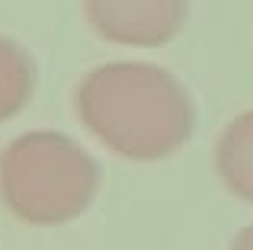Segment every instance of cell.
Returning a JSON list of instances; mask_svg holds the SVG:
<instances>
[{"label": "cell", "mask_w": 253, "mask_h": 250, "mask_svg": "<svg viewBox=\"0 0 253 250\" xmlns=\"http://www.w3.org/2000/svg\"><path fill=\"white\" fill-rule=\"evenodd\" d=\"M231 250H253V225L244 228L241 234L234 238V244H231Z\"/></svg>", "instance_id": "6"}, {"label": "cell", "mask_w": 253, "mask_h": 250, "mask_svg": "<svg viewBox=\"0 0 253 250\" xmlns=\"http://www.w3.org/2000/svg\"><path fill=\"white\" fill-rule=\"evenodd\" d=\"M215 167L228 193L253 206V109L241 113L221 131L215 148Z\"/></svg>", "instance_id": "4"}, {"label": "cell", "mask_w": 253, "mask_h": 250, "mask_svg": "<svg viewBox=\"0 0 253 250\" xmlns=\"http://www.w3.org/2000/svg\"><path fill=\"white\" fill-rule=\"evenodd\" d=\"M74 109L99 144L128 161H161L192 135L196 113L167 68L144 61L99 64L81 81Z\"/></svg>", "instance_id": "1"}, {"label": "cell", "mask_w": 253, "mask_h": 250, "mask_svg": "<svg viewBox=\"0 0 253 250\" xmlns=\"http://www.w3.org/2000/svg\"><path fill=\"white\" fill-rule=\"evenodd\" d=\"M93 32L106 42L154 48L179 36L186 0H84Z\"/></svg>", "instance_id": "3"}, {"label": "cell", "mask_w": 253, "mask_h": 250, "mask_svg": "<svg viewBox=\"0 0 253 250\" xmlns=\"http://www.w3.org/2000/svg\"><path fill=\"white\" fill-rule=\"evenodd\" d=\"M99 167L61 131H26L0 151V199L26 225L55 228L96 199Z\"/></svg>", "instance_id": "2"}, {"label": "cell", "mask_w": 253, "mask_h": 250, "mask_svg": "<svg viewBox=\"0 0 253 250\" xmlns=\"http://www.w3.org/2000/svg\"><path fill=\"white\" fill-rule=\"evenodd\" d=\"M36 90V68L26 48L0 36V122L19 116Z\"/></svg>", "instance_id": "5"}]
</instances>
